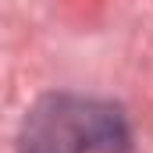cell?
Returning <instances> with one entry per match:
<instances>
[{"mask_svg": "<svg viewBox=\"0 0 153 153\" xmlns=\"http://www.w3.org/2000/svg\"><path fill=\"white\" fill-rule=\"evenodd\" d=\"M132 132L117 103L50 93L25 114L18 153H128Z\"/></svg>", "mask_w": 153, "mask_h": 153, "instance_id": "1", "label": "cell"}]
</instances>
